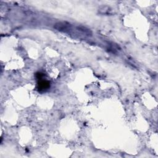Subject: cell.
<instances>
[{"mask_svg": "<svg viewBox=\"0 0 158 158\" xmlns=\"http://www.w3.org/2000/svg\"><path fill=\"white\" fill-rule=\"evenodd\" d=\"M50 87V83L46 80H44L43 78L38 79V86L37 88L39 91H44L48 89Z\"/></svg>", "mask_w": 158, "mask_h": 158, "instance_id": "cell-1", "label": "cell"}]
</instances>
